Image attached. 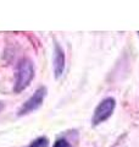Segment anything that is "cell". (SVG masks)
<instances>
[{
    "label": "cell",
    "mask_w": 139,
    "mask_h": 147,
    "mask_svg": "<svg viewBox=\"0 0 139 147\" xmlns=\"http://www.w3.org/2000/svg\"><path fill=\"white\" fill-rule=\"evenodd\" d=\"M65 69V53L60 48L59 44H55V53H54V71L55 76L60 77Z\"/></svg>",
    "instance_id": "277c9868"
},
{
    "label": "cell",
    "mask_w": 139,
    "mask_h": 147,
    "mask_svg": "<svg viewBox=\"0 0 139 147\" xmlns=\"http://www.w3.org/2000/svg\"><path fill=\"white\" fill-rule=\"evenodd\" d=\"M115 109V99L112 98H106L101 102L98 107H96L94 115H93V125H98V124L103 123L104 120H106L111 114H112Z\"/></svg>",
    "instance_id": "7a4b0ae2"
},
{
    "label": "cell",
    "mask_w": 139,
    "mask_h": 147,
    "mask_svg": "<svg viewBox=\"0 0 139 147\" xmlns=\"http://www.w3.org/2000/svg\"><path fill=\"white\" fill-rule=\"evenodd\" d=\"M49 146V141L46 137H39L35 141H33L28 147H48Z\"/></svg>",
    "instance_id": "5b68a950"
},
{
    "label": "cell",
    "mask_w": 139,
    "mask_h": 147,
    "mask_svg": "<svg viewBox=\"0 0 139 147\" xmlns=\"http://www.w3.org/2000/svg\"><path fill=\"white\" fill-rule=\"evenodd\" d=\"M34 76L33 64L29 59H22L17 69V80L15 84V92H21L31 84Z\"/></svg>",
    "instance_id": "6da1fadb"
},
{
    "label": "cell",
    "mask_w": 139,
    "mask_h": 147,
    "mask_svg": "<svg viewBox=\"0 0 139 147\" xmlns=\"http://www.w3.org/2000/svg\"><path fill=\"white\" fill-rule=\"evenodd\" d=\"M45 93H46L45 87H40V88L37 90L35 93L32 96V97L27 100V102H25V104L21 107L18 115H25V114H28L31 112H33V110L38 109L41 105V103H43Z\"/></svg>",
    "instance_id": "3957f363"
},
{
    "label": "cell",
    "mask_w": 139,
    "mask_h": 147,
    "mask_svg": "<svg viewBox=\"0 0 139 147\" xmlns=\"http://www.w3.org/2000/svg\"><path fill=\"white\" fill-rule=\"evenodd\" d=\"M54 147H71V145H70L66 140H57L55 142Z\"/></svg>",
    "instance_id": "8992f818"
},
{
    "label": "cell",
    "mask_w": 139,
    "mask_h": 147,
    "mask_svg": "<svg viewBox=\"0 0 139 147\" xmlns=\"http://www.w3.org/2000/svg\"><path fill=\"white\" fill-rule=\"evenodd\" d=\"M4 109V104L1 103V102H0V112H1V110Z\"/></svg>",
    "instance_id": "52a82bcc"
}]
</instances>
